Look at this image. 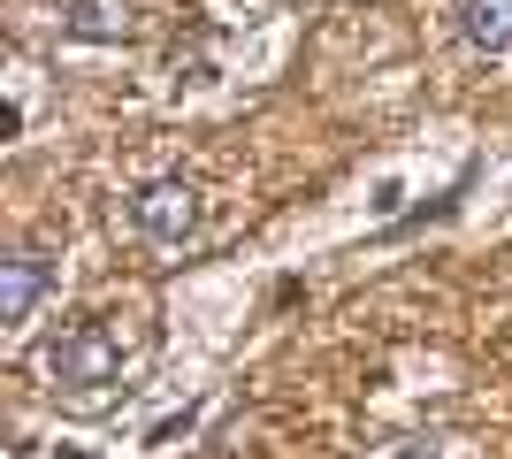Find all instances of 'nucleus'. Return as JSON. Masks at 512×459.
Listing matches in <instances>:
<instances>
[{
	"instance_id": "7ed1b4c3",
	"label": "nucleus",
	"mask_w": 512,
	"mask_h": 459,
	"mask_svg": "<svg viewBox=\"0 0 512 459\" xmlns=\"http://www.w3.org/2000/svg\"><path fill=\"white\" fill-rule=\"evenodd\" d=\"M62 31L85 46H115L138 31V0H69L62 8Z\"/></svg>"
},
{
	"instance_id": "f257e3e1",
	"label": "nucleus",
	"mask_w": 512,
	"mask_h": 459,
	"mask_svg": "<svg viewBox=\"0 0 512 459\" xmlns=\"http://www.w3.org/2000/svg\"><path fill=\"white\" fill-rule=\"evenodd\" d=\"M46 368H54V383H69V391H107V383L123 375V337L107 322H77L62 345L46 352Z\"/></svg>"
},
{
	"instance_id": "423d86ee",
	"label": "nucleus",
	"mask_w": 512,
	"mask_h": 459,
	"mask_svg": "<svg viewBox=\"0 0 512 459\" xmlns=\"http://www.w3.org/2000/svg\"><path fill=\"white\" fill-rule=\"evenodd\" d=\"M54 459H85V452H54Z\"/></svg>"
},
{
	"instance_id": "39448f33",
	"label": "nucleus",
	"mask_w": 512,
	"mask_h": 459,
	"mask_svg": "<svg viewBox=\"0 0 512 459\" xmlns=\"http://www.w3.org/2000/svg\"><path fill=\"white\" fill-rule=\"evenodd\" d=\"M459 31H467L482 54L512 46V0H459Z\"/></svg>"
},
{
	"instance_id": "20e7f679",
	"label": "nucleus",
	"mask_w": 512,
	"mask_h": 459,
	"mask_svg": "<svg viewBox=\"0 0 512 459\" xmlns=\"http://www.w3.org/2000/svg\"><path fill=\"white\" fill-rule=\"evenodd\" d=\"M39 291H46V261L39 253H8L0 261V322H31Z\"/></svg>"
},
{
	"instance_id": "f03ea898",
	"label": "nucleus",
	"mask_w": 512,
	"mask_h": 459,
	"mask_svg": "<svg viewBox=\"0 0 512 459\" xmlns=\"http://www.w3.org/2000/svg\"><path fill=\"white\" fill-rule=\"evenodd\" d=\"M130 222H138L153 245H184V238H199L207 199H199V184H184V176H161V184H138V199H130Z\"/></svg>"
}]
</instances>
